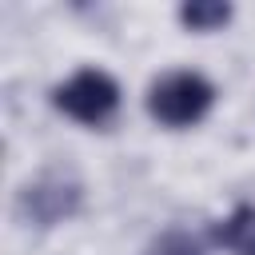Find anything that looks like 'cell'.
Here are the masks:
<instances>
[{
	"label": "cell",
	"mask_w": 255,
	"mask_h": 255,
	"mask_svg": "<svg viewBox=\"0 0 255 255\" xmlns=\"http://www.w3.org/2000/svg\"><path fill=\"white\" fill-rule=\"evenodd\" d=\"M211 104H215V88L199 72H167L147 92V112L163 128H191L211 112Z\"/></svg>",
	"instance_id": "6da1fadb"
},
{
	"label": "cell",
	"mask_w": 255,
	"mask_h": 255,
	"mask_svg": "<svg viewBox=\"0 0 255 255\" xmlns=\"http://www.w3.org/2000/svg\"><path fill=\"white\" fill-rule=\"evenodd\" d=\"M52 104L76 124H104L120 108V84L100 68H84L52 92Z\"/></svg>",
	"instance_id": "7a4b0ae2"
},
{
	"label": "cell",
	"mask_w": 255,
	"mask_h": 255,
	"mask_svg": "<svg viewBox=\"0 0 255 255\" xmlns=\"http://www.w3.org/2000/svg\"><path fill=\"white\" fill-rule=\"evenodd\" d=\"M76 207H80V183L64 175H44L20 191V215L40 227L64 223L68 215H76Z\"/></svg>",
	"instance_id": "3957f363"
},
{
	"label": "cell",
	"mask_w": 255,
	"mask_h": 255,
	"mask_svg": "<svg viewBox=\"0 0 255 255\" xmlns=\"http://www.w3.org/2000/svg\"><path fill=\"white\" fill-rule=\"evenodd\" d=\"M215 243L231 255H255V207L239 203L219 227H215Z\"/></svg>",
	"instance_id": "277c9868"
},
{
	"label": "cell",
	"mask_w": 255,
	"mask_h": 255,
	"mask_svg": "<svg viewBox=\"0 0 255 255\" xmlns=\"http://www.w3.org/2000/svg\"><path fill=\"white\" fill-rule=\"evenodd\" d=\"M227 20H231V4H219V0H191L179 8V24L191 32H215Z\"/></svg>",
	"instance_id": "5b68a950"
},
{
	"label": "cell",
	"mask_w": 255,
	"mask_h": 255,
	"mask_svg": "<svg viewBox=\"0 0 255 255\" xmlns=\"http://www.w3.org/2000/svg\"><path fill=\"white\" fill-rule=\"evenodd\" d=\"M147 255H203V243L183 227H167L159 239H151Z\"/></svg>",
	"instance_id": "8992f818"
}]
</instances>
